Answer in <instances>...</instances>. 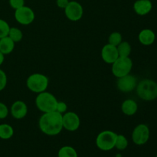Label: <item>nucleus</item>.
Returning <instances> with one entry per match:
<instances>
[{
    "label": "nucleus",
    "mask_w": 157,
    "mask_h": 157,
    "mask_svg": "<svg viewBox=\"0 0 157 157\" xmlns=\"http://www.w3.org/2000/svg\"><path fill=\"white\" fill-rule=\"evenodd\" d=\"M38 127L47 136H56L63 130L62 114L57 111L44 113L38 121Z\"/></svg>",
    "instance_id": "1"
},
{
    "label": "nucleus",
    "mask_w": 157,
    "mask_h": 157,
    "mask_svg": "<svg viewBox=\"0 0 157 157\" xmlns=\"http://www.w3.org/2000/svg\"><path fill=\"white\" fill-rule=\"evenodd\" d=\"M136 94L140 99L151 101L157 98V84L153 80L144 79L136 87Z\"/></svg>",
    "instance_id": "2"
},
{
    "label": "nucleus",
    "mask_w": 157,
    "mask_h": 157,
    "mask_svg": "<svg viewBox=\"0 0 157 157\" xmlns=\"http://www.w3.org/2000/svg\"><path fill=\"white\" fill-rule=\"evenodd\" d=\"M58 101L55 95L45 90L38 94L35 98V105L37 108L43 113H48L56 110Z\"/></svg>",
    "instance_id": "3"
},
{
    "label": "nucleus",
    "mask_w": 157,
    "mask_h": 157,
    "mask_svg": "<svg viewBox=\"0 0 157 157\" xmlns=\"http://www.w3.org/2000/svg\"><path fill=\"white\" fill-rule=\"evenodd\" d=\"M48 84V78L41 73L32 74L29 75L26 80V86L28 89L33 93L39 94L45 91Z\"/></svg>",
    "instance_id": "4"
},
{
    "label": "nucleus",
    "mask_w": 157,
    "mask_h": 157,
    "mask_svg": "<svg viewBox=\"0 0 157 157\" xmlns=\"http://www.w3.org/2000/svg\"><path fill=\"white\" fill-rule=\"evenodd\" d=\"M133 68V61L130 57H119L112 64L111 71L113 76L119 78L129 75Z\"/></svg>",
    "instance_id": "5"
},
{
    "label": "nucleus",
    "mask_w": 157,
    "mask_h": 157,
    "mask_svg": "<svg viewBox=\"0 0 157 157\" xmlns=\"http://www.w3.org/2000/svg\"><path fill=\"white\" fill-rule=\"evenodd\" d=\"M117 133L111 130H104L98 135L96 145L101 150L109 151L115 147V143Z\"/></svg>",
    "instance_id": "6"
},
{
    "label": "nucleus",
    "mask_w": 157,
    "mask_h": 157,
    "mask_svg": "<svg viewBox=\"0 0 157 157\" xmlns=\"http://www.w3.org/2000/svg\"><path fill=\"white\" fill-rule=\"evenodd\" d=\"M15 19L18 23L22 25H29L32 24L35 18V12L29 6H22L15 10Z\"/></svg>",
    "instance_id": "7"
},
{
    "label": "nucleus",
    "mask_w": 157,
    "mask_h": 157,
    "mask_svg": "<svg viewBox=\"0 0 157 157\" xmlns=\"http://www.w3.org/2000/svg\"><path fill=\"white\" fill-rule=\"evenodd\" d=\"M150 129L144 124H138L133 130L132 140L136 145L142 146L148 142L150 139Z\"/></svg>",
    "instance_id": "8"
},
{
    "label": "nucleus",
    "mask_w": 157,
    "mask_h": 157,
    "mask_svg": "<svg viewBox=\"0 0 157 157\" xmlns=\"http://www.w3.org/2000/svg\"><path fill=\"white\" fill-rule=\"evenodd\" d=\"M64 14L67 19L70 21H78L82 18L84 15V9L78 2H69L68 5L64 9Z\"/></svg>",
    "instance_id": "9"
},
{
    "label": "nucleus",
    "mask_w": 157,
    "mask_h": 157,
    "mask_svg": "<svg viewBox=\"0 0 157 157\" xmlns=\"http://www.w3.org/2000/svg\"><path fill=\"white\" fill-rule=\"evenodd\" d=\"M63 129L67 131L74 132L78 130L81 125V120L76 113L72 111L65 112L62 114Z\"/></svg>",
    "instance_id": "10"
},
{
    "label": "nucleus",
    "mask_w": 157,
    "mask_h": 157,
    "mask_svg": "<svg viewBox=\"0 0 157 157\" xmlns=\"http://www.w3.org/2000/svg\"><path fill=\"white\" fill-rule=\"evenodd\" d=\"M137 85V80L133 75H129L117 78V87L120 91L123 93H130L136 89Z\"/></svg>",
    "instance_id": "11"
},
{
    "label": "nucleus",
    "mask_w": 157,
    "mask_h": 157,
    "mask_svg": "<svg viewBox=\"0 0 157 157\" xmlns=\"http://www.w3.org/2000/svg\"><path fill=\"white\" fill-rule=\"evenodd\" d=\"M101 58H102L103 61L107 64H113L119 58L116 46H113L110 44H105L101 49Z\"/></svg>",
    "instance_id": "12"
},
{
    "label": "nucleus",
    "mask_w": 157,
    "mask_h": 157,
    "mask_svg": "<svg viewBox=\"0 0 157 157\" xmlns=\"http://www.w3.org/2000/svg\"><path fill=\"white\" fill-rule=\"evenodd\" d=\"M12 117L16 120H21L25 117L28 113V106L24 101H16L12 104L10 109Z\"/></svg>",
    "instance_id": "13"
},
{
    "label": "nucleus",
    "mask_w": 157,
    "mask_h": 157,
    "mask_svg": "<svg viewBox=\"0 0 157 157\" xmlns=\"http://www.w3.org/2000/svg\"><path fill=\"white\" fill-rule=\"evenodd\" d=\"M153 4L150 0H136L133 4V10L138 15H146L151 12Z\"/></svg>",
    "instance_id": "14"
},
{
    "label": "nucleus",
    "mask_w": 157,
    "mask_h": 157,
    "mask_svg": "<svg viewBox=\"0 0 157 157\" xmlns=\"http://www.w3.org/2000/svg\"><path fill=\"white\" fill-rule=\"evenodd\" d=\"M138 39L139 41L144 45H151L153 44L156 40V35L154 32L151 29H143L138 35Z\"/></svg>",
    "instance_id": "15"
},
{
    "label": "nucleus",
    "mask_w": 157,
    "mask_h": 157,
    "mask_svg": "<svg viewBox=\"0 0 157 157\" xmlns=\"http://www.w3.org/2000/svg\"><path fill=\"white\" fill-rule=\"evenodd\" d=\"M121 110L127 116H133L138 110V104L134 100L127 99L121 104Z\"/></svg>",
    "instance_id": "16"
},
{
    "label": "nucleus",
    "mask_w": 157,
    "mask_h": 157,
    "mask_svg": "<svg viewBox=\"0 0 157 157\" xmlns=\"http://www.w3.org/2000/svg\"><path fill=\"white\" fill-rule=\"evenodd\" d=\"M15 44V43L9 36L0 38V52L4 55H9L13 52Z\"/></svg>",
    "instance_id": "17"
},
{
    "label": "nucleus",
    "mask_w": 157,
    "mask_h": 157,
    "mask_svg": "<svg viewBox=\"0 0 157 157\" xmlns=\"http://www.w3.org/2000/svg\"><path fill=\"white\" fill-rule=\"evenodd\" d=\"M14 135V129L8 124H0V139L9 140Z\"/></svg>",
    "instance_id": "18"
},
{
    "label": "nucleus",
    "mask_w": 157,
    "mask_h": 157,
    "mask_svg": "<svg viewBox=\"0 0 157 157\" xmlns=\"http://www.w3.org/2000/svg\"><path fill=\"white\" fill-rule=\"evenodd\" d=\"M117 49L119 57H130L131 54L132 48L128 41H122L117 46Z\"/></svg>",
    "instance_id": "19"
},
{
    "label": "nucleus",
    "mask_w": 157,
    "mask_h": 157,
    "mask_svg": "<svg viewBox=\"0 0 157 157\" xmlns=\"http://www.w3.org/2000/svg\"><path fill=\"white\" fill-rule=\"evenodd\" d=\"M58 157H78V153L72 147L64 146L58 151Z\"/></svg>",
    "instance_id": "20"
},
{
    "label": "nucleus",
    "mask_w": 157,
    "mask_h": 157,
    "mask_svg": "<svg viewBox=\"0 0 157 157\" xmlns=\"http://www.w3.org/2000/svg\"><path fill=\"white\" fill-rule=\"evenodd\" d=\"M8 36L15 43L20 42L23 38V32L16 27H10Z\"/></svg>",
    "instance_id": "21"
},
{
    "label": "nucleus",
    "mask_w": 157,
    "mask_h": 157,
    "mask_svg": "<svg viewBox=\"0 0 157 157\" xmlns=\"http://www.w3.org/2000/svg\"><path fill=\"white\" fill-rule=\"evenodd\" d=\"M128 146V140L124 135L117 134L115 143V147L118 150H124Z\"/></svg>",
    "instance_id": "22"
},
{
    "label": "nucleus",
    "mask_w": 157,
    "mask_h": 157,
    "mask_svg": "<svg viewBox=\"0 0 157 157\" xmlns=\"http://www.w3.org/2000/svg\"><path fill=\"white\" fill-rule=\"evenodd\" d=\"M123 41V37L121 33L118 32H113L109 35L108 44H112L113 46H117L121 41Z\"/></svg>",
    "instance_id": "23"
},
{
    "label": "nucleus",
    "mask_w": 157,
    "mask_h": 157,
    "mask_svg": "<svg viewBox=\"0 0 157 157\" xmlns=\"http://www.w3.org/2000/svg\"><path fill=\"white\" fill-rule=\"evenodd\" d=\"M9 29H10V26H9V23L5 20L0 18V38L8 36Z\"/></svg>",
    "instance_id": "24"
},
{
    "label": "nucleus",
    "mask_w": 157,
    "mask_h": 157,
    "mask_svg": "<svg viewBox=\"0 0 157 157\" xmlns=\"http://www.w3.org/2000/svg\"><path fill=\"white\" fill-rule=\"evenodd\" d=\"M7 81L8 78L6 72L0 69V91L6 88V85H7Z\"/></svg>",
    "instance_id": "25"
},
{
    "label": "nucleus",
    "mask_w": 157,
    "mask_h": 157,
    "mask_svg": "<svg viewBox=\"0 0 157 157\" xmlns=\"http://www.w3.org/2000/svg\"><path fill=\"white\" fill-rule=\"evenodd\" d=\"M9 113V110L7 106L2 102H0V120L6 119Z\"/></svg>",
    "instance_id": "26"
},
{
    "label": "nucleus",
    "mask_w": 157,
    "mask_h": 157,
    "mask_svg": "<svg viewBox=\"0 0 157 157\" xmlns=\"http://www.w3.org/2000/svg\"><path fill=\"white\" fill-rule=\"evenodd\" d=\"M9 3L12 9L16 10L25 6V0H9Z\"/></svg>",
    "instance_id": "27"
},
{
    "label": "nucleus",
    "mask_w": 157,
    "mask_h": 157,
    "mask_svg": "<svg viewBox=\"0 0 157 157\" xmlns=\"http://www.w3.org/2000/svg\"><path fill=\"white\" fill-rule=\"evenodd\" d=\"M67 105L65 102H64V101H58V104H57L56 106V110L55 111L63 114L65 112H67Z\"/></svg>",
    "instance_id": "28"
},
{
    "label": "nucleus",
    "mask_w": 157,
    "mask_h": 157,
    "mask_svg": "<svg viewBox=\"0 0 157 157\" xmlns=\"http://www.w3.org/2000/svg\"><path fill=\"white\" fill-rule=\"evenodd\" d=\"M69 2H70L69 0H56V5L60 9H64L68 5Z\"/></svg>",
    "instance_id": "29"
},
{
    "label": "nucleus",
    "mask_w": 157,
    "mask_h": 157,
    "mask_svg": "<svg viewBox=\"0 0 157 157\" xmlns=\"http://www.w3.org/2000/svg\"><path fill=\"white\" fill-rule=\"evenodd\" d=\"M4 61H5V55L0 52V66L3 64Z\"/></svg>",
    "instance_id": "30"
},
{
    "label": "nucleus",
    "mask_w": 157,
    "mask_h": 157,
    "mask_svg": "<svg viewBox=\"0 0 157 157\" xmlns=\"http://www.w3.org/2000/svg\"><path fill=\"white\" fill-rule=\"evenodd\" d=\"M115 157H121V156H120V155H117V156H115Z\"/></svg>",
    "instance_id": "31"
},
{
    "label": "nucleus",
    "mask_w": 157,
    "mask_h": 157,
    "mask_svg": "<svg viewBox=\"0 0 157 157\" xmlns=\"http://www.w3.org/2000/svg\"><path fill=\"white\" fill-rule=\"evenodd\" d=\"M156 157H157V155H156Z\"/></svg>",
    "instance_id": "32"
},
{
    "label": "nucleus",
    "mask_w": 157,
    "mask_h": 157,
    "mask_svg": "<svg viewBox=\"0 0 157 157\" xmlns=\"http://www.w3.org/2000/svg\"><path fill=\"white\" fill-rule=\"evenodd\" d=\"M156 84H157V82H156Z\"/></svg>",
    "instance_id": "33"
}]
</instances>
